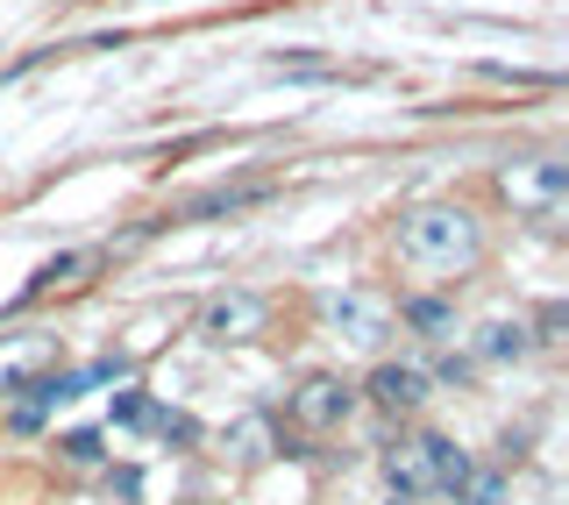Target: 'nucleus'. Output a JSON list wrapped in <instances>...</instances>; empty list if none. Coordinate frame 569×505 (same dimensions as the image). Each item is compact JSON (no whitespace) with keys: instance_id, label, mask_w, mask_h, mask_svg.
<instances>
[{"instance_id":"10","label":"nucleus","mask_w":569,"mask_h":505,"mask_svg":"<svg viewBox=\"0 0 569 505\" xmlns=\"http://www.w3.org/2000/svg\"><path fill=\"white\" fill-rule=\"evenodd\" d=\"M278 448V427H271V413H242L236 427H228V456L236 463H263Z\"/></svg>"},{"instance_id":"5","label":"nucleus","mask_w":569,"mask_h":505,"mask_svg":"<svg viewBox=\"0 0 569 505\" xmlns=\"http://www.w3.org/2000/svg\"><path fill=\"white\" fill-rule=\"evenodd\" d=\"M263 328H271V306H263L257 293H213L207 306H200V335L213 341V349H228V341H257Z\"/></svg>"},{"instance_id":"6","label":"nucleus","mask_w":569,"mask_h":505,"mask_svg":"<svg viewBox=\"0 0 569 505\" xmlns=\"http://www.w3.org/2000/svg\"><path fill=\"white\" fill-rule=\"evenodd\" d=\"M328 320H335V335H342L349 349H378V341L399 328V306L378 299V293H342L328 306Z\"/></svg>"},{"instance_id":"4","label":"nucleus","mask_w":569,"mask_h":505,"mask_svg":"<svg viewBox=\"0 0 569 505\" xmlns=\"http://www.w3.org/2000/svg\"><path fill=\"white\" fill-rule=\"evenodd\" d=\"M64 364V335L50 328H22V335H0V392H29L43 370Z\"/></svg>"},{"instance_id":"3","label":"nucleus","mask_w":569,"mask_h":505,"mask_svg":"<svg viewBox=\"0 0 569 505\" xmlns=\"http://www.w3.org/2000/svg\"><path fill=\"white\" fill-rule=\"evenodd\" d=\"M356 413V385H342L335 370H307L292 392H284V420L307 427V435H335Z\"/></svg>"},{"instance_id":"2","label":"nucleus","mask_w":569,"mask_h":505,"mask_svg":"<svg viewBox=\"0 0 569 505\" xmlns=\"http://www.w3.org/2000/svg\"><path fill=\"white\" fill-rule=\"evenodd\" d=\"M385 477H391V492L399 498H449L462 477H470V456H462L456 442H441V435H406V442H391L385 448Z\"/></svg>"},{"instance_id":"8","label":"nucleus","mask_w":569,"mask_h":505,"mask_svg":"<svg viewBox=\"0 0 569 505\" xmlns=\"http://www.w3.org/2000/svg\"><path fill=\"white\" fill-rule=\"evenodd\" d=\"M271 186H213V192H192L186 207H178V221H213V214H242V207H257Z\"/></svg>"},{"instance_id":"9","label":"nucleus","mask_w":569,"mask_h":505,"mask_svg":"<svg viewBox=\"0 0 569 505\" xmlns=\"http://www.w3.org/2000/svg\"><path fill=\"white\" fill-rule=\"evenodd\" d=\"M527 349H533L527 320H485V335H477V356H485V364H520Z\"/></svg>"},{"instance_id":"14","label":"nucleus","mask_w":569,"mask_h":505,"mask_svg":"<svg viewBox=\"0 0 569 505\" xmlns=\"http://www.w3.org/2000/svg\"><path fill=\"white\" fill-rule=\"evenodd\" d=\"M64 456L71 463H93L100 456V435H93V427H86V435H64Z\"/></svg>"},{"instance_id":"1","label":"nucleus","mask_w":569,"mask_h":505,"mask_svg":"<svg viewBox=\"0 0 569 505\" xmlns=\"http://www.w3.org/2000/svg\"><path fill=\"white\" fill-rule=\"evenodd\" d=\"M391 249H399V264L420 270V278H462V270L485 264V221L456 200H427L413 214H399Z\"/></svg>"},{"instance_id":"15","label":"nucleus","mask_w":569,"mask_h":505,"mask_svg":"<svg viewBox=\"0 0 569 505\" xmlns=\"http://www.w3.org/2000/svg\"><path fill=\"white\" fill-rule=\"evenodd\" d=\"M385 505H420V498H399V492H391V498H385Z\"/></svg>"},{"instance_id":"13","label":"nucleus","mask_w":569,"mask_h":505,"mask_svg":"<svg viewBox=\"0 0 569 505\" xmlns=\"http://www.w3.org/2000/svg\"><path fill=\"white\" fill-rule=\"evenodd\" d=\"M86 264H93V257H79V249H71V257H50V264H43V270L29 278V293H50V285H71V278H79Z\"/></svg>"},{"instance_id":"11","label":"nucleus","mask_w":569,"mask_h":505,"mask_svg":"<svg viewBox=\"0 0 569 505\" xmlns=\"http://www.w3.org/2000/svg\"><path fill=\"white\" fill-rule=\"evenodd\" d=\"M399 320H406V328H420L427 341H441V335H449V328H456V314H449V299H406V306H399Z\"/></svg>"},{"instance_id":"12","label":"nucleus","mask_w":569,"mask_h":505,"mask_svg":"<svg viewBox=\"0 0 569 505\" xmlns=\"http://www.w3.org/2000/svg\"><path fill=\"white\" fill-rule=\"evenodd\" d=\"M449 498H456V505H506V477L485 471V463H470V477H462Z\"/></svg>"},{"instance_id":"7","label":"nucleus","mask_w":569,"mask_h":505,"mask_svg":"<svg viewBox=\"0 0 569 505\" xmlns=\"http://www.w3.org/2000/svg\"><path fill=\"white\" fill-rule=\"evenodd\" d=\"M363 392H370V406H378V413H420L427 392H435V377H427L420 364H378Z\"/></svg>"}]
</instances>
